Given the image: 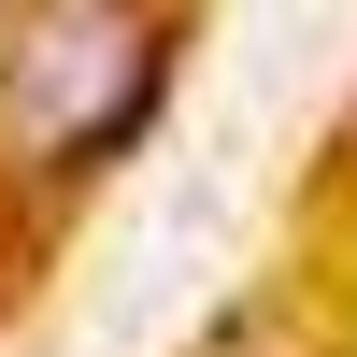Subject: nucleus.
<instances>
[{
  "label": "nucleus",
  "mask_w": 357,
  "mask_h": 357,
  "mask_svg": "<svg viewBox=\"0 0 357 357\" xmlns=\"http://www.w3.org/2000/svg\"><path fill=\"white\" fill-rule=\"evenodd\" d=\"M172 57H186L172 0H15V29H0V158L29 186L114 172L158 129Z\"/></svg>",
  "instance_id": "nucleus-1"
},
{
  "label": "nucleus",
  "mask_w": 357,
  "mask_h": 357,
  "mask_svg": "<svg viewBox=\"0 0 357 357\" xmlns=\"http://www.w3.org/2000/svg\"><path fill=\"white\" fill-rule=\"evenodd\" d=\"M15 272H29V229H15V200H0V301H15Z\"/></svg>",
  "instance_id": "nucleus-2"
},
{
  "label": "nucleus",
  "mask_w": 357,
  "mask_h": 357,
  "mask_svg": "<svg viewBox=\"0 0 357 357\" xmlns=\"http://www.w3.org/2000/svg\"><path fill=\"white\" fill-rule=\"evenodd\" d=\"M343 143H357V129H343Z\"/></svg>",
  "instance_id": "nucleus-3"
}]
</instances>
